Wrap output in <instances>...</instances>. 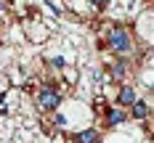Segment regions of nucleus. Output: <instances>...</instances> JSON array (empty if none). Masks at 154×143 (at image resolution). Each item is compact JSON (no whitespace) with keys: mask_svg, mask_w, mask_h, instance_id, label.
I'll use <instances>...</instances> for the list:
<instances>
[{"mask_svg":"<svg viewBox=\"0 0 154 143\" xmlns=\"http://www.w3.org/2000/svg\"><path fill=\"white\" fill-rule=\"evenodd\" d=\"M3 8H5V0H0V11H3Z\"/></svg>","mask_w":154,"mask_h":143,"instance_id":"9","label":"nucleus"},{"mask_svg":"<svg viewBox=\"0 0 154 143\" xmlns=\"http://www.w3.org/2000/svg\"><path fill=\"white\" fill-rule=\"evenodd\" d=\"M117 101H120V106H133L138 98H136V90L130 85H125L122 90H120V95H117Z\"/></svg>","mask_w":154,"mask_h":143,"instance_id":"3","label":"nucleus"},{"mask_svg":"<svg viewBox=\"0 0 154 143\" xmlns=\"http://www.w3.org/2000/svg\"><path fill=\"white\" fill-rule=\"evenodd\" d=\"M106 119L112 122V125H120V122H125V114H122V109H109Z\"/></svg>","mask_w":154,"mask_h":143,"instance_id":"6","label":"nucleus"},{"mask_svg":"<svg viewBox=\"0 0 154 143\" xmlns=\"http://www.w3.org/2000/svg\"><path fill=\"white\" fill-rule=\"evenodd\" d=\"M75 143H98V130H82L75 135Z\"/></svg>","mask_w":154,"mask_h":143,"instance_id":"4","label":"nucleus"},{"mask_svg":"<svg viewBox=\"0 0 154 143\" xmlns=\"http://www.w3.org/2000/svg\"><path fill=\"white\" fill-rule=\"evenodd\" d=\"M146 114H149V109H146V103H141V101H136V103H133V119H146Z\"/></svg>","mask_w":154,"mask_h":143,"instance_id":"5","label":"nucleus"},{"mask_svg":"<svg viewBox=\"0 0 154 143\" xmlns=\"http://www.w3.org/2000/svg\"><path fill=\"white\" fill-rule=\"evenodd\" d=\"M109 45L114 48V50H128L130 48V37H128V32L125 29H112V34H109Z\"/></svg>","mask_w":154,"mask_h":143,"instance_id":"2","label":"nucleus"},{"mask_svg":"<svg viewBox=\"0 0 154 143\" xmlns=\"http://www.w3.org/2000/svg\"><path fill=\"white\" fill-rule=\"evenodd\" d=\"M91 3H96V5H104V3H106V0H91Z\"/></svg>","mask_w":154,"mask_h":143,"instance_id":"8","label":"nucleus"},{"mask_svg":"<svg viewBox=\"0 0 154 143\" xmlns=\"http://www.w3.org/2000/svg\"><path fill=\"white\" fill-rule=\"evenodd\" d=\"M59 103H61V95L56 93V90H51V88L40 90V95H37V106H40L43 111H53V109H59Z\"/></svg>","mask_w":154,"mask_h":143,"instance_id":"1","label":"nucleus"},{"mask_svg":"<svg viewBox=\"0 0 154 143\" xmlns=\"http://www.w3.org/2000/svg\"><path fill=\"white\" fill-rule=\"evenodd\" d=\"M122 72H125V64H114V66H112V74H114V77H122Z\"/></svg>","mask_w":154,"mask_h":143,"instance_id":"7","label":"nucleus"}]
</instances>
